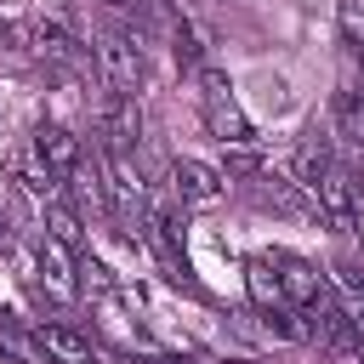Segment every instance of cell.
<instances>
[{
	"mask_svg": "<svg viewBox=\"0 0 364 364\" xmlns=\"http://www.w3.org/2000/svg\"><path fill=\"white\" fill-rule=\"evenodd\" d=\"M290 171H296V188L313 199V210H318L336 233H353V228H358V182H353V171L330 154V142L307 136V142L296 148Z\"/></svg>",
	"mask_w": 364,
	"mask_h": 364,
	"instance_id": "obj_1",
	"label": "cell"
},
{
	"mask_svg": "<svg viewBox=\"0 0 364 364\" xmlns=\"http://www.w3.org/2000/svg\"><path fill=\"white\" fill-rule=\"evenodd\" d=\"M199 119H205V131L222 142V148H250L256 142V131H250V119H245V108H239V97H233V85H228V74L222 68H199Z\"/></svg>",
	"mask_w": 364,
	"mask_h": 364,
	"instance_id": "obj_2",
	"label": "cell"
},
{
	"mask_svg": "<svg viewBox=\"0 0 364 364\" xmlns=\"http://www.w3.org/2000/svg\"><path fill=\"white\" fill-rule=\"evenodd\" d=\"M97 74H102L108 91L136 97V85H142V74H148L142 34H136V28H102V34H97Z\"/></svg>",
	"mask_w": 364,
	"mask_h": 364,
	"instance_id": "obj_3",
	"label": "cell"
},
{
	"mask_svg": "<svg viewBox=\"0 0 364 364\" xmlns=\"http://www.w3.org/2000/svg\"><path fill=\"white\" fill-rule=\"evenodd\" d=\"M97 125H102V148H108V154H125V159L136 154V142H142V108H136V97L102 91Z\"/></svg>",
	"mask_w": 364,
	"mask_h": 364,
	"instance_id": "obj_4",
	"label": "cell"
},
{
	"mask_svg": "<svg viewBox=\"0 0 364 364\" xmlns=\"http://www.w3.org/2000/svg\"><path fill=\"white\" fill-rule=\"evenodd\" d=\"M17 34L28 40V51H34L46 68H74V63L85 57V46H80V40H74L57 17H34V23H23Z\"/></svg>",
	"mask_w": 364,
	"mask_h": 364,
	"instance_id": "obj_5",
	"label": "cell"
},
{
	"mask_svg": "<svg viewBox=\"0 0 364 364\" xmlns=\"http://www.w3.org/2000/svg\"><path fill=\"white\" fill-rule=\"evenodd\" d=\"M28 148H34V159H40V165H46L57 182H68V176L85 165L80 136H74L68 125H51V119H46V125H34V142H28Z\"/></svg>",
	"mask_w": 364,
	"mask_h": 364,
	"instance_id": "obj_6",
	"label": "cell"
},
{
	"mask_svg": "<svg viewBox=\"0 0 364 364\" xmlns=\"http://www.w3.org/2000/svg\"><path fill=\"white\" fill-rule=\"evenodd\" d=\"M262 256H267V267H273V279H279L284 307H307V301L324 290V279H318L313 262H301V256H290V250H262Z\"/></svg>",
	"mask_w": 364,
	"mask_h": 364,
	"instance_id": "obj_7",
	"label": "cell"
},
{
	"mask_svg": "<svg viewBox=\"0 0 364 364\" xmlns=\"http://www.w3.org/2000/svg\"><path fill=\"white\" fill-rule=\"evenodd\" d=\"M171 193L182 205H216L222 199V171L205 159H176L171 165Z\"/></svg>",
	"mask_w": 364,
	"mask_h": 364,
	"instance_id": "obj_8",
	"label": "cell"
},
{
	"mask_svg": "<svg viewBox=\"0 0 364 364\" xmlns=\"http://www.w3.org/2000/svg\"><path fill=\"white\" fill-rule=\"evenodd\" d=\"M250 193H256V205H267V210H279V216H307L313 205L296 193V182H284V176H273V171H250Z\"/></svg>",
	"mask_w": 364,
	"mask_h": 364,
	"instance_id": "obj_9",
	"label": "cell"
},
{
	"mask_svg": "<svg viewBox=\"0 0 364 364\" xmlns=\"http://www.w3.org/2000/svg\"><path fill=\"white\" fill-rule=\"evenodd\" d=\"M40 284H46L57 301H68V296L80 290V279H74V262H68V250H63L57 239H40Z\"/></svg>",
	"mask_w": 364,
	"mask_h": 364,
	"instance_id": "obj_10",
	"label": "cell"
},
{
	"mask_svg": "<svg viewBox=\"0 0 364 364\" xmlns=\"http://www.w3.org/2000/svg\"><path fill=\"white\" fill-rule=\"evenodd\" d=\"M40 347L51 364H91V341L68 324H40Z\"/></svg>",
	"mask_w": 364,
	"mask_h": 364,
	"instance_id": "obj_11",
	"label": "cell"
},
{
	"mask_svg": "<svg viewBox=\"0 0 364 364\" xmlns=\"http://www.w3.org/2000/svg\"><path fill=\"white\" fill-rule=\"evenodd\" d=\"M336 131L364 154V91H341L336 97Z\"/></svg>",
	"mask_w": 364,
	"mask_h": 364,
	"instance_id": "obj_12",
	"label": "cell"
},
{
	"mask_svg": "<svg viewBox=\"0 0 364 364\" xmlns=\"http://www.w3.org/2000/svg\"><path fill=\"white\" fill-rule=\"evenodd\" d=\"M245 279H250V296H256V307H262V313H267V307H284V296H279V279H273L267 256H250Z\"/></svg>",
	"mask_w": 364,
	"mask_h": 364,
	"instance_id": "obj_13",
	"label": "cell"
},
{
	"mask_svg": "<svg viewBox=\"0 0 364 364\" xmlns=\"http://www.w3.org/2000/svg\"><path fill=\"white\" fill-rule=\"evenodd\" d=\"M46 228H51L46 239H57L63 250H80V239H85V233H80V216H74L68 205H51V210H46Z\"/></svg>",
	"mask_w": 364,
	"mask_h": 364,
	"instance_id": "obj_14",
	"label": "cell"
},
{
	"mask_svg": "<svg viewBox=\"0 0 364 364\" xmlns=\"http://www.w3.org/2000/svg\"><path fill=\"white\" fill-rule=\"evenodd\" d=\"M336 290L347 296V313L364 324V267H358V262H341V267H336Z\"/></svg>",
	"mask_w": 364,
	"mask_h": 364,
	"instance_id": "obj_15",
	"label": "cell"
},
{
	"mask_svg": "<svg viewBox=\"0 0 364 364\" xmlns=\"http://www.w3.org/2000/svg\"><path fill=\"white\" fill-rule=\"evenodd\" d=\"M341 34L353 40V46H364V0H341Z\"/></svg>",
	"mask_w": 364,
	"mask_h": 364,
	"instance_id": "obj_16",
	"label": "cell"
},
{
	"mask_svg": "<svg viewBox=\"0 0 364 364\" xmlns=\"http://www.w3.org/2000/svg\"><path fill=\"white\" fill-rule=\"evenodd\" d=\"M80 284H85V290H114V279H108V267H102V262H91V256L80 262Z\"/></svg>",
	"mask_w": 364,
	"mask_h": 364,
	"instance_id": "obj_17",
	"label": "cell"
},
{
	"mask_svg": "<svg viewBox=\"0 0 364 364\" xmlns=\"http://www.w3.org/2000/svg\"><path fill=\"white\" fill-rule=\"evenodd\" d=\"M6 239H11V233H6V216H0V245H6Z\"/></svg>",
	"mask_w": 364,
	"mask_h": 364,
	"instance_id": "obj_18",
	"label": "cell"
},
{
	"mask_svg": "<svg viewBox=\"0 0 364 364\" xmlns=\"http://www.w3.org/2000/svg\"><path fill=\"white\" fill-rule=\"evenodd\" d=\"M6 34H11V28H6V23H0V40H6Z\"/></svg>",
	"mask_w": 364,
	"mask_h": 364,
	"instance_id": "obj_19",
	"label": "cell"
},
{
	"mask_svg": "<svg viewBox=\"0 0 364 364\" xmlns=\"http://www.w3.org/2000/svg\"><path fill=\"white\" fill-rule=\"evenodd\" d=\"M353 364H364V353H358V358H353Z\"/></svg>",
	"mask_w": 364,
	"mask_h": 364,
	"instance_id": "obj_20",
	"label": "cell"
}]
</instances>
